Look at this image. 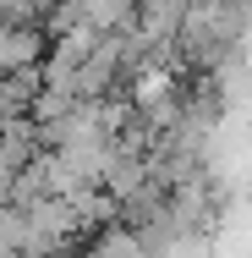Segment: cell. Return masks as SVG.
Instances as JSON below:
<instances>
[{
  "mask_svg": "<svg viewBox=\"0 0 252 258\" xmlns=\"http://www.w3.org/2000/svg\"><path fill=\"white\" fill-rule=\"evenodd\" d=\"M247 28V11L236 6H187V22H181V50L192 55L198 66H214L219 55L236 44V33Z\"/></svg>",
  "mask_w": 252,
  "mask_h": 258,
  "instance_id": "1",
  "label": "cell"
},
{
  "mask_svg": "<svg viewBox=\"0 0 252 258\" xmlns=\"http://www.w3.org/2000/svg\"><path fill=\"white\" fill-rule=\"evenodd\" d=\"M82 258H148V242H143L137 225H104L82 247Z\"/></svg>",
  "mask_w": 252,
  "mask_h": 258,
  "instance_id": "2",
  "label": "cell"
},
{
  "mask_svg": "<svg viewBox=\"0 0 252 258\" xmlns=\"http://www.w3.org/2000/svg\"><path fill=\"white\" fill-rule=\"evenodd\" d=\"M0 258H28V214L0 209Z\"/></svg>",
  "mask_w": 252,
  "mask_h": 258,
  "instance_id": "3",
  "label": "cell"
}]
</instances>
